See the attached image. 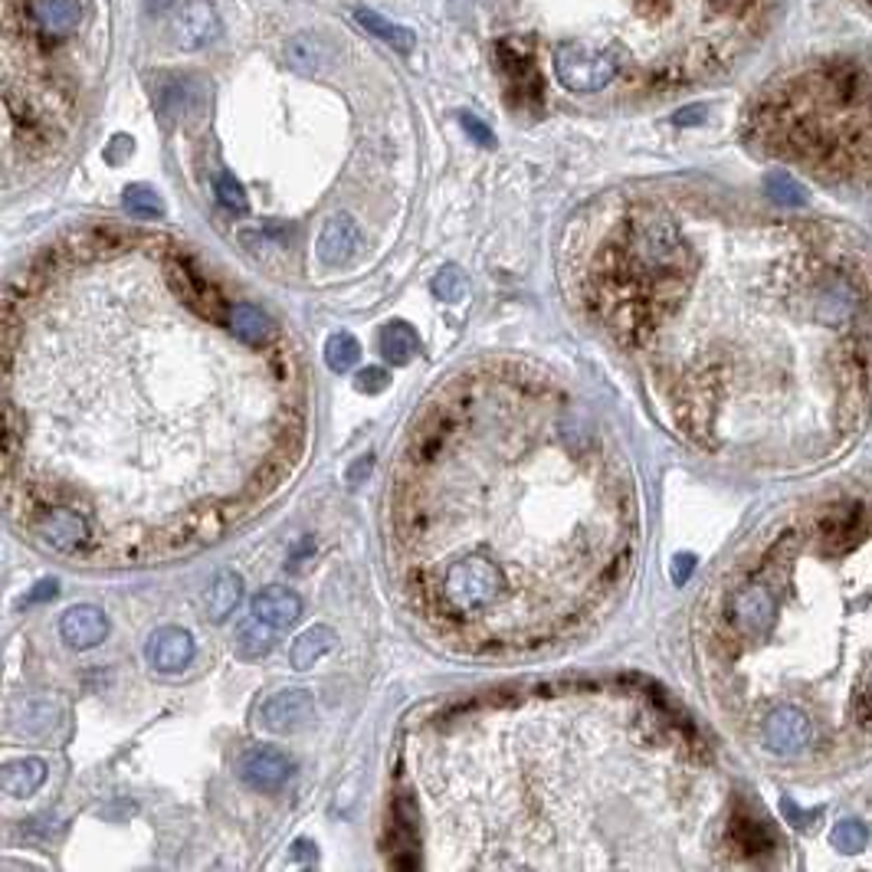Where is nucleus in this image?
Masks as SVG:
<instances>
[{
    "mask_svg": "<svg viewBox=\"0 0 872 872\" xmlns=\"http://www.w3.org/2000/svg\"><path fill=\"white\" fill-rule=\"evenodd\" d=\"M174 43L184 49V53H197L204 49L217 33H220V20H217V10L207 3V0H190L177 10L174 16Z\"/></svg>",
    "mask_w": 872,
    "mask_h": 872,
    "instance_id": "nucleus-7",
    "label": "nucleus"
},
{
    "mask_svg": "<svg viewBox=\"0 0 872 872\" xmlns=\"http://www.w3.org/2000/svg\"><path fill=\"white\" fill-rule=\"evenodd\" d=\"M417 351H420V338H417V332L407 322L384 325V332H381V354L391 364H410Z\"/></svg>",
    "mask_w": 872,
    "mask_h": 872,
    "instance_id": "nucleus-16",
    "label": "nucleus"
},
{
    "mask_svg": "<svg viewBox=\"0 0 872 872\" xmlns=\"http://www.w3.org/2000/svg\"><path fill=\"white\" fill-rule=\"evenodd\" d=\"M295 857H302V860H315V847H309L305 840H299V844H295Z\"/></svg>",
    "mask_w": 872,
    "mask_h": 872,
    "instance_id": "nucleus-31",
    "label": "nucleus"
},
{
    "mask_svg": "<svg viewBox=\"0 0 872 872\" xmlns=\"http://www.w3.org/2000/svg\"><path fill=\"white\" fill-rule=\"evenodd\" d=\"M226 325H230V332H233L240 341H246V345H253V348H263V345H269V341L276 338V322H272L263 309H256V305H249V302H233V305H226Z\"/></svg>",
    "mask_w": 872,
    "mask_h": 872,
    "instance_id": "nucleus-12",
    "label": "nucleus"
},
{
    "mask_svg": "<svg viewBox=\"0 0 872 872\" xmlns=\"http://www.w3.org/2000/svg\"><path fill=\"white\" fill-rule=\"evenodd\" d=\"M59 633L62 640L72 647V650H92L105 640L108 633V620L98 607L92 604H79V607H69L59 620Z\"/></svg>",
    "mask_w": 872,
    "mask_h": 872,
    "instance_id": "nucleus-10",
    "label": "nucleus"
},
{
    "mask_svg": "<svg viewBox=\"0 0 872 872\" xmlns=\"http://www.w3.org/2000/svg\"><path fill=\"white\" fill-rule=\"evenodd\" d=\"M689 568H693V558H676V568H673V578L683 584L689 578Z\"/></svg>",
    "mask_w": 872,
    "mask_h": 872,
    "instance_id": "nucleus-29",
    "label": "nucleus"
},
{
    "mask_svg": "<svg viewBox=\"0 0 872 872\" xmlns=\"http://www.w3.org/2000/svg\"><path fill=\"white\" fill-rule=\"evenodd\" d=\"M213 194H217V200H220L226 210H233V213H246V207H249L243 184H240L230 171H220V174L213 177Z\"/></svg>",
    "mask_w": 872,
    "mask_h": 872,
    "instance_id": "nucleus-22",
    "label": "nucleus"
},
{
    "mask_svg": "<svg viewBox=\"0 0 872 872\" xmlns=\"http://www.w3.org/2000/svg\"><path fill=\"white\" fill-rule=\"evenodd\" d=\"M768 194H771V200L781 204V207H798V204H804V194H801L798 184H794L791 177H784V174H771V177H768Z\"/></svg>",
    "mask_w": 872,
    "mask_h": 872,
    "instance_id": "nucleus-24",
    "label": "nucleus"
},
{
    "mask_svg": "<svg viewBox=\"0 0 872 872\" xmlns=\"http://www.w3.org/2000/svg\"><path fill=\"white\" fill-rule=\"evenodd\" d=\"M299 614H302V601L289 588H263L253 597V617L259 624H269L272 630L292 627L299 620Z\"/></svg>",
    "mask_w": 872,
    "mask_h": 872,
    "instance_id": "nucleus-11",
    "label": "nucleus"
},
{
    "mask_svg": "<svg viewBox=\"0 0 872 872\" xmlns=\"http://www.w3.org/2000/svg\"><path fill=\"white\" fill-rule=\"evenodd\" d=\"M433 295L443 302H463L469 295V282L456 266H446L443 272L433 276Z\"/></svg>",
    "mask_w": 872,
    "mask_h": 872,
    "instance_id": "nucleus-23",
    "label": "nucleus"
},
{
    "mask_svg": "<svg viewBox=\"0 0 872 872\" xmlns=\"http://www.w3.org/2000/svg\"><path fill=\"white\" fill-rule=\"evenodd\" d=\"M332 647H335V633H332L328 627H312V630H305V633L292 643L289 660H292L295 670H309V666H312L315 660H322Z\"/></svg>",
    "mask_w": 872,
    "mask_h": 872,
    "instance_id": "nucleus-18",
    "label": "nucleus"
},
{
    "mask_svg": "<svg viewBox=\"0 0 872 872\" xmlns=\"http://www.w3.org/2000/svg\"><path fill=\"white\" fill-rule=\"evenodd\" d=\"M354 23H361L368 33H374L381 43H387L391 49H397V53H414V46H417V36L407 30V26H400V23H394V20H387V16H381L377 10H371V7H358L354 13Z\"/></svg>",
    "mask_w": 872,
    "mask_h": 872,
    "instance_id": "nucleus-13",
    "label": "nucleus"
},
{
    "mask_svg": "<svg viewBox=\"0 0 872 872\" xmlns=\"http://www.w3.org/2000/svg\"><path fill=\"white\" fill-rule=\"evenodd\" d=\"M46 781L43 758H20L3 768V794L7 798H33Z\"/></svg>",
    "mask_w": 872,
    "mask_h": 872,
    "instance_id": "nucleus-14",
    "label": "nucleus"
},
{
    "mask_svg": "<svg viewBox=\"0 0 872 872\" xmlns=\"http://www.w3.org/2000/svg\"><path fill=\"white\" fill-rule=\"evenodd\" d=\"M387 384H391V374H387L384 368H364V371L354 377V387H358L361 394H381V391H387Z\"/></svg>",
    "mask_w": 872,
    "mask_h": 872,
    "instance_id": "nucleus-25",
    "label": "nucleus"
},
{
    "mask_svg": "<svg viewBox=\"0 0 872 872\" xmlns=\"http://www.w3.org/2000/svg\"><path fill=\"white\" fill-rule=\"evenodd\" d=\"M709 676L788 775L872 758V476L788 505L735 561L706 627Z\"/></svg>",
    "mask_w": 872,
    "mask_h": 872,
    "instance_id": "nucleus-2",
    "label": "nucleus"
},
{
    "mask_svg": "<svg viewBox=\"0 0 872 872\" xmlns=\"http://www.w3.org/2000/svg\"><path fill=\"white\" fill-rule=\"evenodd\" d=\"M56 597V581H39L30 594H26V604H43V601H53Z\"/></svg>",
    "mask_w": 872,
    "mask_h": 872,
    "instance_id": "nucleus-27",
    "label": "nucleus"
},
{
    "mask_svg": "<svg viewBox=\"0 0 872 872\" xmlns=\"http://www.w3.org/2000/svg\"><path fill=\"white\" fill-rule=\"evenodd\" d=\"M282 53H286V62H289L292 69L305 72V75L318 72L322 62H325V46H322V39L312 36V33H299V36L286 39V49H282Z\"/></svg>",
    "mask_w": 872,
    "mask_h": 872,
    "instance_id": "nucleus-17",
    "label": "nucleus"
},
{
    "mask_svg": "<svg viewBox=\"0 0 872 872\" xmlns=\"http://www.w3.org/2000/svg\"><path fill=\"white\" fill-rule=\"evenodd\" d=\"M699 118H702V108H689V112L676 115V121H679V125H689V121H699Z\"/></svg>",
    "mask_w": 872,
    "mask_h": 872,
    "instance_id": "nucleus-30",
    "label": "nucleus"
},
{
    "mask_svg": "<svg viewBox=\"0 0 872 872\" xmlns=\"http://www.w3.org/2000/svg\"><path fill=\"white\" fill-rule=\"evenodd\" d=\"M144 656H148V663L158 673H181L194 660V640L181 627H161V630L151 633V640L144 647Z\"/></svg>",
    "mask_w": 872,
    "mask_h": 872,
    "instance_id": "nucleus-8",
    "label": "nucleus"
},
{
    "mask_svg": "<svg viewBox=\"0 0 872 872\" xmlns=\"http://www.w3.org/2000/svg\"><path fill=\"white\" fill-rule=\"evenodd\" d=\"M620 62L614 53H597L581 43H561L555 49V75L571 92H601L617 75Z\"/></svg>",
    "mask_w": 872,
    "mask_h": 872,
    "instance_id": "nucleus-3",
    "label": "nucleus"
},
{
    "mask_svg": "<svg viewBox=\"0 0 872 872\" xmlns=\"http://www.w3.org/2000/svg\"><path fill=\"white\" fill-rule=\"evenodd\" d=\"M240 597H243V581H240V574H233V571H220V574L213 578L210 591H207V617H210V620H226V617L236 611Z\"/></svg>",
    "mask_w": 872,
    "mask_h": 872,
    "instance_id": "nucleus-15",
    "label": "nucleus"
},
{
    "mask_svg": "<svg viewBox=\"0 0 872 872\" xmlns=\"http://www.w3.org/2000/svg\"><path fill=\"white\" fill-rule=\"evenodd\" d=\"M460 121H463V128H466V135L473 138V141H479L482 148H492L496 144V138H492V131H489V125L486 121H479L476 115H460Z\"/></svg>",
    "mask_w": 872,
    "mask_h": 872,
    "instance_id": "nucleus-26",
    "label": "nucleus"
},
{
    "mask_svg": "<svg viewBox=\"0 0 872 872\" xmlns=\"http://www.w3.org/2000/svg\"><path fill=\"white\" fill-rule=\"evenodd\" d=\"M26 23L39 39H62L75 30L82 7L79 0H26L23 3Z\"/></svg>",
    "mask_w": 872,
    "mask_h": 872,
    "instance_id": "nucleus-6",
    "label": "nucleus"
},
{
    "mask_svg": "<svg viewBox=\"0 0 872 872\" xmlns=\"http://www.w3.org/2000/svg\"><path fill=\"white\" fill-rule=\"evenodd\" d=\"M269 647H272V627L269 624L259 627V620L253 617V620H243L236 627V653L240 656L256 660V656L269 653Z\"/></svg>",
    "mask_w": 872,
    "mask_h": 872,
    "instance_id": "nucleus-19",
    "label": "nucleus"
},
{
    "mask_svg": "<svg viewBox=\"0 0 872 872\" xmlns=\"http://www.w3.org/2000/svg\"><path fill=\"white\" fill-rule=\"evenodd\" d=\"M371 466H374V460L371 456H364V460H358L351 469H348V482H358L361 476H368L371 473Z\"/></svg>",
    "mask_w": 872,
    "mask_h": 872,
    "instance_id": "nucleus-28",
    "label": "nucleus"
},
{
    "mask_svg": "<svg viewBox=\"0 0 872 872\" xmlns=\"http://www.w3.org/2000/svg\"><path fill=\"white\" fill-rule=\"evenodd\" d=\"M611 328L643 351L673 423L768 469L847 453L872 410V253L817 223L699 240L633 210L597 272Z\"/></svg>",
    "mask_w": 872,
    "mask_h": 872,
    "instance_id": "nucleus-1",
    "label": "nucleus"
},
{
    "mask_svg": "<svg viewBox=\"0 0 872 872\" xmlns=\"http://www.w3.org/2000/svg\"><path fill=\"white\" fill-rule=\"evenodd\" d=\"M361 249V230L358 223L348 217V213H338L332 217L325 226H322V236H318V259L325 266H345L348 259H354V253Z\"/></svg>",
    "mask_w": 872,
    "mask_h": 872,
    "instance_id": "nucleus-9",
    "label": "nucleus"
},
{
    "mask_svg": "<svg viewBox=\"0 0 872 872\" xmlns=\"http://www.w3.org/2000/svg\"><path fill=\"white\" fill-rule=\"evenodd\" d=\"M236 771H240V781L249 784L253 791L276 794V791L292 778V761H289L282 752L259 745V748H249V752L240 758Z\"/></svg>",
    "mask_w": 872,
    "mask_h": 872,
    "instance_id": "nucleus-4",
    "label": "nucleus"
},
{
    "mask_svg": "<svg viewBox=\"0 0 872 872\" xmlns=\"http://www.w3.org/2000/svg\"><path fill=\"white\" fill-rule=\"evenodd\" d=\"M315 716V706H312V696L305 689H282L276 696H269L259 709V719L269 732H299L302 725H309Z\"/></svg>",
    "mask_w": 872,
    "mask_h": 872,
    "instance_id": "nucleus-5",
    "label": "nucleus"
},
{
    "mask_svg": "<svg viewBox=\"0 0 872 872\" xmlns=\"http://www.w3.org/2000/svg\"><path fill=\"white\" fill-rule=\"evenodd\" d=\"M121 200H125V210H128L131 217H138V220H154V217L164 213L161 197H158L151 187H144V184H131V187L125 190Z\"/></svg>",
    "mask_w": 872,
    "mask_h": 872,
    "instance_id": "nucleus-21",
    "label": "nucleus"
},
{
    "mask_svg": "<svg viewBox=\"0 0 872 872\" xmlns=\"http://www.w3.org/2000/svg\"><path fill=\"white\" fill-rule=\"evenodd\" d=\"M358 358H361V348H358V341H354L348 332H338V335L328 338V345H325V361H328V368H332L335 374H348V371L358 364Z\"/></svg>",
    "mask_w": 872,
    "mask_h": 872,
    "instance_id": "nucleus-20",
    "label": "nucleus"
}]
</instances>
